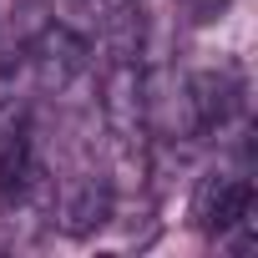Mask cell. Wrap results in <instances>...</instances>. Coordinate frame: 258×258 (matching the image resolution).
<instances>
[{"label":"cell","instance_id":"obj_7","mask_svg":"<svg viewBox=\"0 0 258 258\" xmlns=\"http://www.w3.org/2000/svg\"><path fill=\"white\" fill-rule=\"evenodd\" d=\"M0 36H6V6H0Z\"/></svg>","mask_w":258,"mask_h":258},{"label":"cell","instance_id":"obj_1","mask_svg":"<svg viewBox=\"0 0 258 258\" xmlns=\"http://www.w3.org/2000/svg\"><path fill=\"white\" fill-rule=\"evenodd\" d=\"M101 132L121 162H142L152 142V76L142 56H106L101 66Z\"/></svg>","mask_w":258,"mask_h":258},{"label":"cell","instance_id":"obj_6","mask_svg":"<svg viewBox=\"0 0 258 258\" xmlns=\"http://www.w3.org/2000/svg\"><path fill=\"white\" fill-rule=\"evenodd\" d=\"M46 6H51V11L61 6L66 16H86V21H91V11H96V0H46Z\"/></svg>","mask_w":258,"mask_h":258},{"label":"cell","instance_id":"obj_3","mask_svg":"<svg viewBox=\"0 0 258 258\" xmlns=\"http://www.w3.org/2000/svg\"><path fill=\"white\" fill-rule=\"evenodd\" d=\"M21 51H26V76L46 96H71L91 76V41L61 16H51Z\"/></svg>","mask_w":258,"mask_h":258},{"label":"cell","instance_id":"obj_2","mask_svg":"<svg viewBox=\"0 0 258 258\" xmlns=\"http://www.w3.org/2000/svg\"><path fill=\"white\" fill-rule=\"evenodd\" d=\"M243 96H248V86L233 66H203V71L182 76L172 91V137L203 142V137L228 132L233 116L243 111Z\"/></svg>","mask_w":258,"mask_h":258},{"label":"cell","instance_id":"obj_4","mask_svg":"<svg viewBox=\"0 0 258 258\" xmlns=\"http://www.w3.org/2000/svg\"><path fill=\"white\" fill-rule=\"evenodd\" d=\"M253 218V177L248 167H213L192 187V228L208 238H228L238 223Z\"/></svg>","mask_w":258,"mask_h":258},{"label":"cell","instance_id":"obj_5","mask_svg":"<svg viewBox=\"0 0 258 258\" xmlns=\"http://www.w3.org/2000/svg\"><path fill=\"white\" fill-rule=\"evenodd\" d=\"M111 213H116V187H111V177L101 172V167H76L66 182H61V192H56V203H51V218H56V228L66 233V238H91V233H101L106 223H111Z\"/></svg>","mask_w":258,"mask_h":258}]
</instances>
